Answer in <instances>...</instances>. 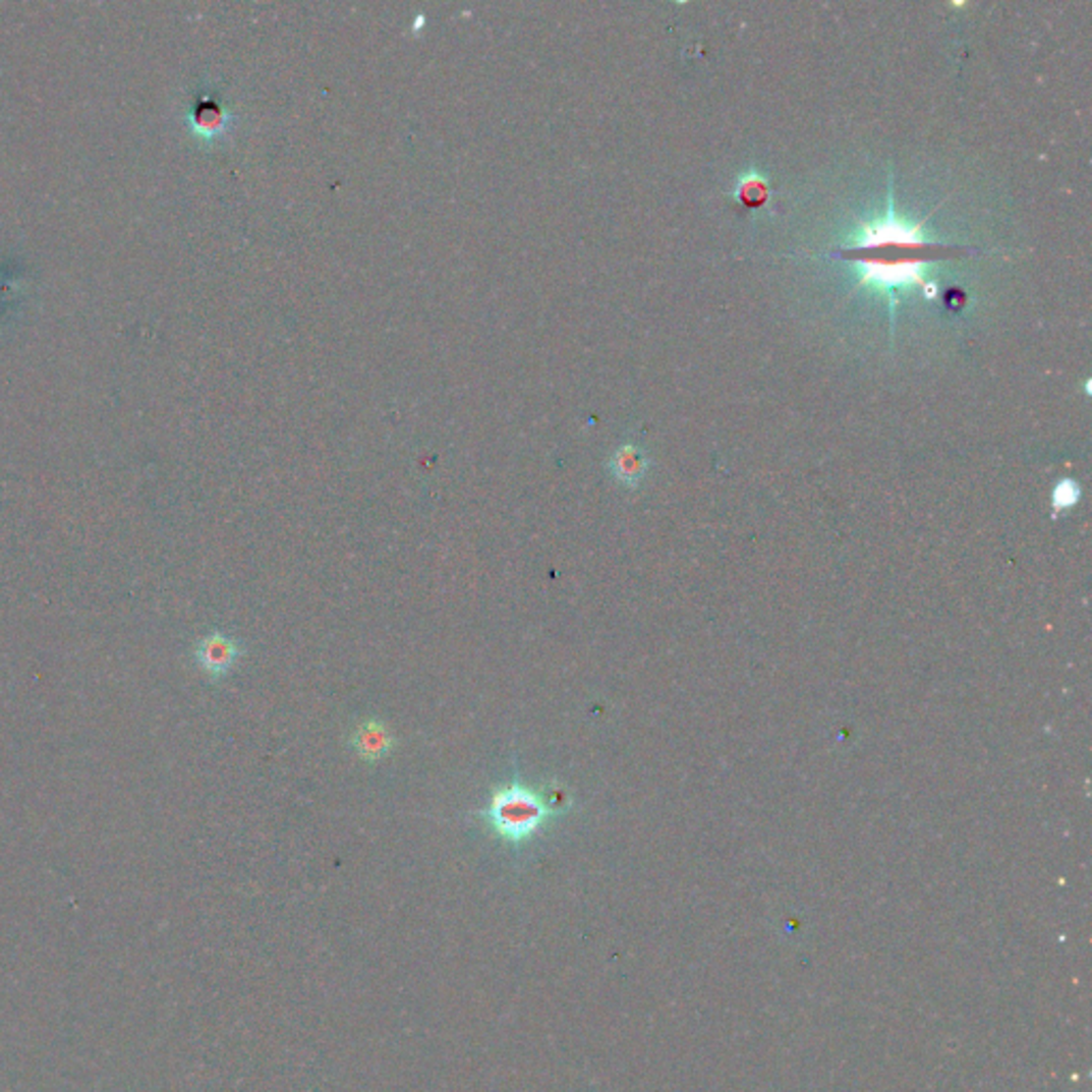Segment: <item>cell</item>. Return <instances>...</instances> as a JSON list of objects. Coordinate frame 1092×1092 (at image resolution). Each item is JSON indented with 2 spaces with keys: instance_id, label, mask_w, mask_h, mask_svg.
I'll return each mask as SVG.
<instances>
[{
  "instance_id": "1",
  "label": "cell",
  "mask_w": 1092,
  "mask_h": 1092,
  "mask_svg": "<svg viewBox=\"0 0 1092 1092\" xmlns=\"http://www.w3.org/2000/svg\"><path fill=\"white\" fill-rule=\"evenodd\" d=\"M496 835L510 843H523L536 835L555 815L547 809L540 794L519 782L500 788L484 813Z\"/></svg>"
},
{
  "instance_id": "2",
  "label": "cell",
  "mask_w": 1092,
  "mask_h": 1092,
  "mask_svg": "<svg viewBox=\"0 0 1092 1092\" xmlns=\"http://www.w3.org/2000/svg\"><path fill=\"white\" fill-rule=\"evenodd\" d=\"M862 263L860 284L875 288L881 293H893L897 288H909L913 284L922 286L926 297L937 295V286L928 284L924 280V267L926 258H901V261H887V258H858Z\"/></svg>"
},
{
  "instance_id": "3",
  "label": "cell",
  "mask_w": 1092,
  "mask_h": 1092,
  "mask_svg": "<svg viewBox=\"0 0 1092 1092\" xmlns=\"http://www.w3.org/2000/svg\"><path fill=\"white\" fill-rule=\"evenodd\" d=\"M241 651L243 649L237 640H233L231 636L222 632H214L206 636L204 640H198L194 657H196V664L200 666V671H204L208 677L222 679L229 675V671L239 659Z\"/></svg>"
},
{
  "instance_id": "4",
  "label": "cell",
  "mask_w": 1092,
  "mask_h": 1092,
  "mask_svg": "<svg viewBox=\"0 0 1092 1092\" xmlns=\"http://www.w3.org/2000/svg\"><path fill=\"white\" fill-rule=\"evenodd\" d=\"M393 734L383 722H365L352 734V747L365 762H381L393 749Z\"/></svg>"
},
{
  "instance_id": "5",
  "label": "cell",
  "mask_w": 1092,
  "mask_h": 1092,
  "mask_svg": "<svg viewBox=\"0 0 1092 1092\" xmlns=\"http://www.w3.org/2000/svg\"><path fill=\"white\" fill-rule=\"evenodd\" d=\"M609 470L615 476V480L634 488L640 484L646 470H649V457L644 455L642 449L634 447V444H623V447H619L613 453L609 461Z\"/></svg>"
},
{
  "instance_id": "6",
  "label": "cell",
  "mask_w": 1092,
  "mask_h": 1092,
  "mask_svg": "<svg viewBox=\"0 0 1092 1092\" xmlns=\"http://www.w3.org/2000/svg\"><path fill=\"white\" fill-rule=\"evenodd\" d=\"M192 122L198 128V132H204V135H216V132H220L222 128H225L227 116H225V111H222L218 105L210 103V105H200L194 111Z\"/></svg>"
},
{
  "instance_id": "7",
  "label": "cell",
  "mask_w": 1092,
  "mask_h": 1092,
  "mask_svg": "<svg viewBox=\"0 0 1092 1092\" xmlns=\"http://www.w3.org/2000/svg\"><path fill=\"white\" fill-rule=\"evenodd\" d=\"M540 798H542V802L547 805V809H549L555 817H557V815L568 813V811L572 809V805H574L572 794H570V792L566 790V786L560 784V782H551V784H547L544 790H542V794H540Z\"/></svg>"
},
{
  "instance_id": "8",
  "label": "cell",
  "mask_w": 1092,
  "mask_h": 1092,
  "mask_svg": "<svg viewBox=\"0 0 1092 1092\" xmlns=\"http://www.w3.org/2000/svg\"><path fill=\"white\" fill-rule=\"evenodd\" d=\"M1078 498H1080V486L1074 480H1062L1054 488V508L1056 510L1072 508L1074 504H1078Z\"/></svg>"
},
{
  "instance_id": "9",
  "label": "cell",
  "mask_w": 1092,
  "mask_h": 1092,
  "mask_svg": "<svg viewBox=\"0 0 1092 1092\" xmlns=\"http://www.w3.org/2000/svg\"><path fill=\"white\" fill-rule=\"evenodd\" d=\"M739 194L743 196L745 204L757 206V204H762L766 196V186L762 180H757V177H747V180L741 182L739 186Z\"/></svg>"
}]
</instances>
